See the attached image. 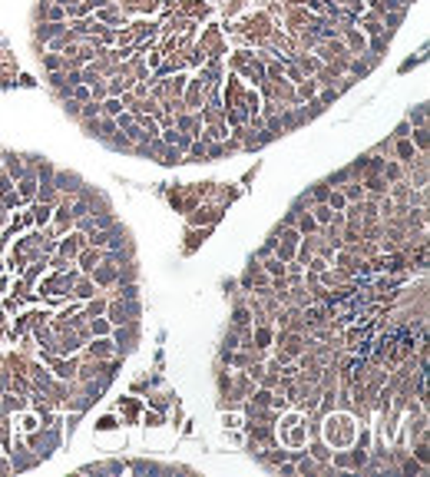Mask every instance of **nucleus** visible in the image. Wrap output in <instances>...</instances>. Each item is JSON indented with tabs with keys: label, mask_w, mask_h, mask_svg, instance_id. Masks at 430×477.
I'll return each instance as SVG.
<instances>
[{
	"label": "nucleus",
	"mask_w": 430,
	"mask_h": 477,
	"mask_svg": "<svg viewBox=\"0 0 430 477\" xmlns=\"http://www.w3.org/2000/svg\"><path fill=\"white\" fill-rule=\"evenodd\" d=\"M119 110H122L119 100H110V103H106V113H119Z\"/></svg>",
	"instance_id": "nucleus-1"
}]
</instances>
